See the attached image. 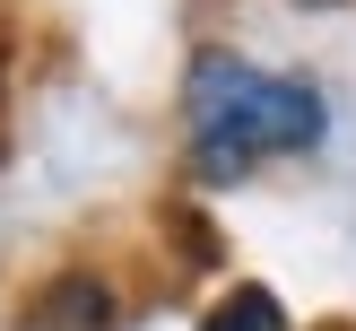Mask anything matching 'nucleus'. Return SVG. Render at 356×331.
Instances as JSON below:
<instances>
[{
    "label": "nucleus",
    "instance_id": "nucleus-3",
    "mask_svg": "<svg viewBox=\"0 0 356 331\" xmlns=\"http://www.w3.org/2000/svg\"><path fill=\"white\" fill-rule=\"evenodd\" d=\"M200 331H287V305L270 288H235V296H218L200 314Z\"/></svg>",
    "mask_w": 356,
    "mask_h": 331
},
{
    "label": "nucleus",
    "instance_id": "nucleus-2",
    "mask_svg": "<svg viewBox=\"0 0 356 331\" xmlns=\"http://www.w3.org/2000/svg\"><path fill=\"white\" fill-rule=\"evenodd\" d=\"M26 331H113V305H104V288L70 279V288H52V296H44V314H35Z\"/></svg>",
    "mask_w": 356,
    "mask_h": 331
},
{
    "label": "nucleus",
    "instance_id": "nucleus-1",
    "mask_svg": "<svg viewBox=\"0 0 356 331\" xmlns=\"http://www.w3.org/2000/svg\"><path fill=\"white\" fill-rule=\"evenodd\" d=\"M183 122H191V157L200 174H243L261 157H296L330 131L322 114V87L313 79H287V70H261L243 52H200L191 61V87H183Z\"/></svg>",
    "mask_w": 356,
    "mask_h": 331
}]
</instances>
